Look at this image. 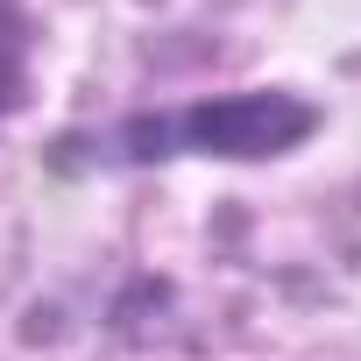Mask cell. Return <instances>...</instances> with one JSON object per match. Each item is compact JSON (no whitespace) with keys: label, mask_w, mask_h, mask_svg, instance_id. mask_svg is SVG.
<instances>
[{"label":"cell","mask_w":361,"mask_h":361,"mask_svg":"<svg viewBox=\"0 0 361 361\" xmlns=\"http://www.w3.org/2000/svg\"><path fill=\"white\" fill-rule=\"evenodd\" d=\"M319 135V106L276 85H248V92H220V99H192L170 114H135L106 135H92L99 163H170V156H220V163H262V156H290L298 142Z\"/></svg>","instance_id":"1"},{"label":"cell","mask_w":361,"mask_h":361,"mask_svg":"<svg viewBox=\"0 0 361 361\" xmlns=\"http://www.w3.org/2000/svg\"><path fill=\"white\" fill-rule=\"evenodd\" d=\"M29 15H22V0H0V121H8L22 99H29Z\"/></svg>","instance_id":"2"}]
</instances>
